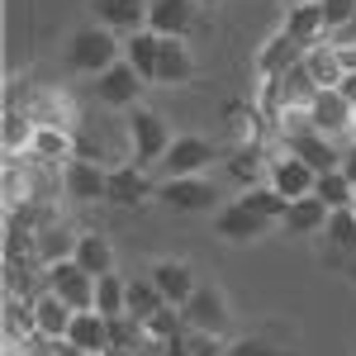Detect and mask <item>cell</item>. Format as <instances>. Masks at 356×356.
Listing matches in <instances>:
<instances>
[{"label":"cell","mask_w":356,"mask_h":356,"mask_svg":"<svg viewBox=\"0 0 356 356\" xmlns=\"http://www.w3.org/2000/svg\"><path fill=\"white\" fill-rule=\"evenodd\" d=\"M24 110L38 129H81V105H76V95L72 90H62V86H29V95L19 90V86L10 81V90H5V110Z\"/></svg>","instance_id":"6da1fadb"},{"label":"cell","mask_w":356,"mask_h":356,"mask_svg":"<svg viewBox=\"0 0 356 356\" xmlns=\"http://www.w3.org/2000/svg\"><path fill=\"white\" fill-rule=\"evenodd\" d=\"M67 62H72V72H81V76H105L114 62H124V43H119V33L105 29V24L76 29L72 43H67Z\"/></svg>","instance_id":"7a4b0ae2"},{"label":"cell","mask_w":356,"mask_h":356,"mask_svg":"<svg viewBox=\"0 0 356 356\" xmlns=\"http://www.w3.org/2000/svg\"><path fill=\"white\" fill-rule=\"evenodd\" d=\"M129 138H134V166H147L162 162L166 152H171V129H166V119L157 110H143V105H134L129 110Z\"/></svg>","instance_id":"3957f363"},{"label":"cell","mask_w":356,"mask_h":356,"mask_svg":"<svg viewBox=\"0 0 356 356\" xmlns=\"http://www.w3.org/2000/svg\"><path fill=\"white\" fill-rule=\"evenodd\" d=\"M309 110H314V129L318 134L332 138L342 152H352L356 147V105H347L337 90H318V100Z\"/></svg>","instance_id":"277c9868"},{"label":"cell","mask_w":356,"mask_h":356,"mask_svg":"<svg viewBox=\"0 0 356 356\" xmlns=\"http://www.w3.org/2000/svg\"><path fill=\"white\" fill-rule=\"evenodd\" d=\"M143 76H138L129 62H114L105 76H95L90 86V95H95V105H105V110H134L138 100H143Z\"/></svg>","instance_id":"5b68a950"},{"label":"cell","mask_w":356,"mask_h":356,"mask_svg":"<svg viewBox=\"0 0 356 356\" xmlns=\"http://www.w3.org/2000/svg\"><path fill=\"white\" fill-rule=\"evenodd\" d=\"M157 200L171 204V209H181V214H200V209L219 204V191L204 176H166L162 186H157Z\"/></svg>","instance_id":"8992f818"},{"label":"cell","mask_w":356,"mask_h":356,"mask_svg":"<svg viewBox=\"0 0 356 356\" xmlns=\"http://www.w3.org/2000/svg\"><path fill=\"white\" fill-rule=\"evenodd\" d=\"M219 162V143H209V138L200 134H181L171 143V152L162 157L166 176H204V166Z\"/></svg>","instance_id":"52a82bcc"},{"label":"cell","mask_w":356,"mask_h":356,"mask_svg":"<svg viewBox=\"0 0 356 356\" xmlns=\"http://www.w3.org/2000/svg\"><path fill=\"white\" fill-rule=\"evenodd\" d=\"M48 290H53L57 300H67L76 314L95 309V275L81 271L76 261H57V266H48Z\"/></svg>","instance_id":"ba28073f"},{"label":"cell","mask_w":356,"mask_h":356,"mask_svg":"<svg viewBox=\"0 0 356 356\" xmlns=\"http://www.w3.org/2000/svg\"><path fill=\"white\" fill-rule=\"evenodd\" d=\"M157 195V186L147 181V171L143 166H114L110 171V186H105V204H114V209H143L147 200Z\"/></svg>","instance_id":"9c48e42d"},{"label":"cell","mask_w":356,"mask_h":356,"mask_svg":"<svg viewBox=\"0 0 356 356\" xmlns=\"http://www.w3.org/2000/svg\"><path fill=\"white\" fill-rule=\"evenodd\" d=\"M266 181H271L275 191L295 204V200H304V195H314V186H318V171H314L309 162H300L295 152H285L280 162H271V176H266Z\"/></svg>","instance_id":"30bf717a"},{"label":"cell","mask_w":356,"mask_h":356,"mask_svg":"<svg viewBox=\"0 0 356 356\" xmlns=\"http://www.w3.org/2000/svg\"><path fill=\"white\" fill-rule=\"evenodd\" d=\"M181 314H186V323H191L195 332H219L223 337V328H228V304H223V295L214 285H200Z\"/></svg>","instance_id":"8fae6325"},{"label":"cell","mask_w":356,"mask_h":356,"mask_svg":"<svg viewBox=\"0 0 356 356\" xmlns=\"http://www.w3.org/2000/svg\"><path fill=\"white\" fill-rule=\"evenodd\" d=\"M147 29L157 38H186L195 29V0H152L147 5Z\"/></svg>","instance_id":"7c38bea8"},{"label":"cell","mask_w":356,"mask_h":356,"mask_svg":"<svg viewBox=\"0 0 356 356\" xmlns=\"http://www.w3.org/2000/svg\"><path fill=\"white\" fill-rule=\"evenodd\" d=\"M147 5L152 0H90V10H95V19L114 33H138V29H147Z\"/></svg>","instance_id":"4fadbf2b"},{"label":"cell","mask_w":356,"mask_h":356,"mask_svg":"<svg viewBox=\"0 0 356 356\" xmlns=\"http://www.w3.org/2000/svg\"><path fill=\"white\" fill-rule=\"evenodd\" d=\"M280 33H290L295 43H300L304 53L309 48H318V43H328V24H323V5H290V15H285V24Z\"/></svg>","instance_id":"5bb4252c"},{"label":"cell","mask_w":356,"mask_h":356,"mask_svg":"<svg viewBox=\"0 0 356 356\" xmlns=\"http://www.w3.org/2000/svg\"><path fill=\"white\" fill-rule=\"evenodd\" d=\"M105 186H110V171L95 162H76L67 166V200L72 204H100L105 200Z\"/></svg>","instance_id":"9a60e30c"},{"label":"cell","mask_w":356,"mask_h":356,"mask_svg":"<svg viewBox=\"0 0 356 356\" xmlns=\"http://www.w3.org/2000/svg\"><path fill=\"white\" fill-rule=\"evenodd\" d=\"M76 247H81V233H76V223L67 219H53L48 228H38V257L57 266V261H76Z\"/></svg>","instance_id":"2e32d148"},{"label":"cell","mask_w":356,"mask_h":356,"mask_svg":"<svg viewBox=\"0 0 356 356\" xmlns=\"http://www.w3.org/2000/svg\"><path fill=\"white\" fill-rule=\"evenodd\" d=\"M147 275H152V285L166 295V304H176V309H186L191 295L200 290V280H195V271L186 266V261H157Z\"/></svg>","instance_id":"e0dca14e"},{"label":"cell","mask_w":356,"mask_h":356,"mask_svg":"<svg viewBox=\"0 0 356 356\" xmlns=\"http://www.w3.org/2000/svg\"><path fill=\"white\" fill-rule=\"evenodd\" d=\"M29 157L33 162H48V166H72L76 162V134L72 129H33Z\"/></svg>","instance_id":"ac0fdd59"},{"label":"cell","mask_w":356,"mask_h":356,"mask_svg":"<svg viewBox=\"0 0 356 356\" xmlns=\"http://www.w3.org/2000/svg\"><path fill=\"white\" fill-rule=\"evenodd\" d=\"M228 176L252 191V186H266L261 176H271V157H266V143H247V147H233L228 152Z\"/></svg>","instance_id":"d6986e66"},{"label":"cell","mask_w":356,"mask_h":356,"mask_svg":"<svg viewBox=\"0 0 356 356\" xmlns=\"http://www.w3.org/2000/svg\"><path fill=\"white\" fill-rule=\"evenodd\" d=\"M124 62H129L138 76L152 86V81H157V62H162V38H157L152 29L129 33V38H124Z\"/></svg>","instance_id":"ffe728a7"},{"label":"cell","mask_w":356,"mask_h":356,"mask_svg":"<svg viewBox=\"0 0 356 356\" xmlns=\"http://www.w3.org/2000/svg\"><path fill=\"white\" fill-rule=\"evenodd\" d=\"M67 342L81 347L86 356H105V352H110V318L95 314V309L76 314V318H72V332H67Z\"/></svg>","instance_id":"44dd1931"},{"label":"cell","mask_w":356,"mask_h":356,"mask_svg":"<svg viewBox=\"0 0 356 356\" xmlns=\"http://www.w3.org/2000/svg\"><path fill=\"white\" fill-rule=\"evenodd\" d=\"M290 152L300 157V162H309L318 176L323 171H342V162H347V152L332 143V138H323V134H304V138H295L290 143Z\"/></svg>","instance_id":"7402d4cb"},{"label":"cell","mask_w":356,"mask_h":356,"mask_svg":"<svg viewBox=\"0 0 356 356\" xmlns=\"http://www.w3.org/2000/svg\"><path fill=\"white\" fill-rule=\"evenodd\" d=\"M214 233H219L223 243H257L266 233V219H257L243 204H223L219 219H214Z\"/></svg>","instance_id":"603a6c76"},{"label":"cell","mask_w":356,"mask_h":356,"mask_svg":"<svg viewBox=\"0 0 356 356\" xmlns=\"http://www.w3.org/2000/svg\"><path fill=\"white\" fill-rule=\"evenodd\" d=\"M195 76V53L186 38H162V62H157V86H186Z\"/></svg>","instance_id":"cb8c5ba5"},{"label":"cell","mask_w":356,"mask_h":356,"mask_svg":"<svg viewBox=\"0 0 356 356\" xmlns=\"http://www.w3.org/2000/svg\"><path fill=\"white\" fill-rule=\"evenodd\" d=\"M304 67H309V76H314L318 90H337V86L347 81V62H342V53H337L332 43L309 48V53H304Z\"/></svg>","instance_id":"d4e9b609"},{"label":"cell","mask_w":356,"mask_h":356,"mask_svg":"<svg viewBox=\"0 0 356 356\" xmlns=\"http://www.w3.org/2000/svg\"><path fill=\"white\" fill-rule=\"evenodd\" d=\"M33 318H38V332H43V337H53V342H67L76 309H72L67 300H57L53 290H48V295H38V300H33Z\"/></svg>","instance_id":"484cf974"},{"label":"cell","mask_w":356,"mask_h":356,"mask_svg":"<svg viewBox=\"0 0 356 356\" xmlns=\"http://www.w3.org/2000/svg\"><path fill=\"white\" fill-rule=\"evenodd\" d=\"M332 219V209L318 200V195H304L290 204V214H285V233H300V238H314V233H323Z\"/></svg>","instance_id":"4316f807"},{"label":"cell","mask_w":356,"mask_h":356,"mask_svg":"<svg viewBox=\"0 0 356 356\" xmlns=\"http://www.w3.org/2000/svg\"><path fill=\"white\" fill-rule=\"evenodd\" d=\"M300 57H304V48L290 38V33H275L271 43L257 53V76H261V81H271V76H280V72H290Z\"/></svg>","instance_id":"83f0119b"},{"label":"cell","mask_w":356,"mask_h":356,"mask_svg":"<svg viewBox=\"0 0 356 356\" xmlns=\"http://www.w3.org/2000/svg\"><path fill=\"white\" fill-rule=\"evenodd\" d=\"M76 266L90 271L95 280L114 271V243L110 233H81V247H76Z\"/></svg>","instance_id":"f1b7e54d"},{"label":"cell","mask_w":356,"mask_h":356,"mask_svg":"<svg viewBox=\"0 0 356 356\" xmlns=\"http://www.w3.org/2000/svg\"><path fill=\"white\" fill-rule=\"evenodd\" d=\"M243 209H252L257 219H266V223H285V214H290V200L275 191L271 181L266 186H252V191H243V200H238Z\"/></svg>","instance_id":"f546056e"},{"label":"cell","mask_w":356,"mask_h":356,"mask_svg":"<svg viewBox=\"0 0 356 356\" xmlns=\"http://www.w3.org/2000/svg\"><path fill=\"white\" fill-rule=\"evenodd\" d=\"M95 314H105V318L129 314V280H124L119 271H110V275L95 280Z\"/></svg>","instance_id":"4dcf8cb0"},{"label":"cell","mask_w":356,"mask_h":356,"mask_svg":"<svg viewBox=\"0 0 356 356\" xmlns=\"http://www.w3.org/2000/svg\"><path fill=\"white\" fill-rule=\"evenodd\" d=\"M33 129H38V124H33L24 110L10 105V110H5V129H0V147H5V157H24L29 143H33Z\"/></svg>","instance_id":"1f68e13d"},{"label":"cell","mask_w":356,"mask_h":356,"mask_svg":"<svg viewBox=\"0 0 356 356\" xmlns=\"http://www.w3.org/2000/svg\"><path fill=\"white\" fill-rule=\"evenodd\" d=\"M38 337V318H33V304L5 295V342H29Z\"/></svg>","instance_id":"d6a6232c"},{"label":"cell","mask_w":356,"mask_h":356,"mask_svg":"<svg viewBox=\"0 0 356 356\" xmlns=\"http://www.w3.org/2000/svg\"><path fill=\"white\" fill-rule=\"evenodd\" d=\"M323 238H328V252H337V257H347V261H356V214L352 209H332L328 228H323Z\"/></svg>","instance_id":"836d02e7"},{"label":"cell","mask_w":356,"mask_h":356,"mask_svg":"<svg viewBox=\"0 0 356 356\" xmlns=\"http://www.w3.org/2000/svg\"><path fill=\"white\" fill-rule=\"evenodd\" d=\"M314 195H318L328 209H352L356 181L347 176V171H323V176H318V186H314Z\"/></svg>","instance_id":"e575fe53"},{"label":"cell","mask_w":356,"mask_h":356,"mask_svg":"<svg viewBox=\"0 0 356 356\" xmlns=\"http://www.w3.org/2000/svg\"><path fill=\"white\" fill-rule=\"evenodd\" d=\"M162 309H166V295L152 285V275H147V280H129V314H134V318L147 323V318L162 314Z\"/></svg>","instance_id":"d590c367"},{"label":"cell","mask_w":356,"mask_h":356,"mask_svg":"<svg viewBox=\"0 0 356 356\" xmlns=\"http://www.w3.org/2000/svg\"><path fill=\"white\" fill-rule=\"evenodd\" d=\"M143 342H147V323H143V318H134V314H119V318H110V347L138 352Z\"/></svg>","instance_id":"8d00e7d4"},{"label":"cell","mask_w":356,"mask_h":356,"mask_svg":"<svg viewBox=\"0 0 356 356\" xmlns=\"http://www.w3.org/2000/svg\"><path fill=\"white\" fill-rule=\"evenodd\" d=\"M181 332H191V323H186V314H181L176 304H166L162 314H152V318H147V337L171 342V337H181Z\"/></svg>","instance_id":"74e56055"},{"label":"cell","mask_w":356,"mask_h":356,"mask_svg":"<svg viewBox=\"0 0 356 356\" xmlns=\"http://www.w3.org/2000/svg\"><path fill=\"white\" fill-rule=\"evenodd\" d=\"M323 5V24H328V38L342 33V29L356 19V0H318Z\"/></svg>","instance_id":"f35d334b"},{"label":"cell","mask_w":356,"mask_h":356,"mask_svg":"<svg viewBox=\"0 0 356 356\" xmlns=\"http://www.w3.org/2000/svg\"><path fill=\"white\" fill-rule=\"evenodd\" d=\"M223 356H295L290 347H275L271 337H243V342H233Z\"/></svg>","instance_id":"ab89813d"},{"label":"cell","mask_w":356,"mask_h":356,"mask_svg":"<svg viewBox=\"0 0 356 356\" xmlns=\"http://www.w3.org/2000/svg\"><path fill=\"white\" fill-rule=\"evenodd\" d=\"M186 352H191V356H223V352H228V342H223V337H219V332H186Z\"/></svg>","instance_id":"60d3db41"},{"label":"cell","mask_w":356,"mask_h":356,"mask_svg":"<svg viewBox=\"0 0 356 356\" xmlns=\"http://www.w3.org/2000/svg\"><path fill=\"white\" fill-rule=\"evenodd\" d=\"M328 43H332V48H356V19H352L347 29H342V33H332Z\"/></svg>","instance_id":"b9f144b4"},{"label":"cell","mask_w":356,"mask_h":356,"mask_svg":"<svg viewBox=\"0 0 356 356\" xmlns=\"http://www.w3.org/2000/svg\"><path fill=\"white\" fill-rule=\"evenodd\" d=\"M337 95H342L347 105H356V72H347V81L337 86Z\"/></svg>","instance_id":"7bdbcfd3"},{"label":"cell","mask_w":356,"mask_h":356,"mask_svg":"<svg viewBox=\"0 0 356 356\" xmlns=\"http://www.w3.org/2000/svg\"><path fill=\"white\" fill-rule=\"evenodd\" d=\"M57 356H86L81 347H72V342H57Z\"/></svg>","instance_id":"ee69618b"},{"label":"cell","mask_w":356,"mask_h":356,"mask_svg":"<svg viewBox=\"0 0 356 356\" xmlns=\"http://www.w3.org/2000/svg\"><path fill=\"white\" fill-rule=\"evenodd\" d=\"M105 356H138V352H124V347H110V352Z\"/></svg>","instance_id":"f6af8a7d"},{"label":"cell","mask_w":356,"mask_h":356,"mask_svg":"<svg viewBox=\"0 0 356 356\" xmlns=\"http://www.w3.org/2000/svg\"><path fill=\"white\" fill-rule=\"evenodd\" d=\"M290 5H304V0H290ZM309 5H318V0H309Z\"/></svg>","instance_id":"bcb514c9"},{"label":"cell","mask_w":356,"mask_h":356,"mask_svg":"<svg viewBox=\"0 0 356 356\" xmlns=\"http://www.w3.org/2000/svg\"><path fill=\"white\" fill-rule=\"evenodd\" d=\"M195 5H214V0H195Z\"/></svg>","instance_id":"7dc6e473"},{"label":"cell","mask_w":356,"mask_h":356,"mask_svg":"<svg viewBox=\"0 0 356 356\" xmlns=\"http://www.w3.org/2000/svg\"><path fill=\"white\" fill-rule=\"evenodd\" d=\"M352 214H356V200H352Z\"/></svg>","instance_id":"c3c4849f"}]
</instances>
